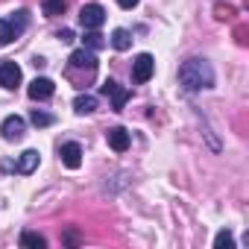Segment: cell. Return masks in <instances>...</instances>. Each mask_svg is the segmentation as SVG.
I'll return each instance as SVG.
<instances>
[{
	"label": "cell",
	"instance_id": "cell-16",
	"mask_svg": "<svg viewBox=\"0 0 249 249\" xmlns=\"http://www.w3.org/2000/svg\"><path fill=\"white\" fill-rule=\"evenodd\" d=\"M18 243H21V246H36V249H44V246H47L44 234H38V231H24Z\"/></svg>",
	"mask_w": 249,
	"mask_h": 249
},
{
	"label": "cell",
	"instance_id": "cell-20",
	"mask_svg": "<svg viewBox=\"0 0 249 249\" xmlns=\"http://www.w3.org/2000/svg\"><path fill=\"white\" fill-rule=\"evenodd\" d=\"M214 12H217V18H220V21H226V18H231V15H234V9H231V6H217Z\"/></svg>",
	"mask_w": 249,
	"mask_h": 249
},
{
	"label": "cell",
	"instance_id": "cell-17",
	"mask_svg": "<svg viewBox=\"0 0 249 249\" xmlns=\"http://www.w3.org/2000/svg\"><path fill=\"white\" fill-rule=\"evenodd\" d=\"M41 9H44L47 18H56V15L65 12V0H41Z\"/></svg>",
	"mask_w": 249,
	"mask_h": 249
},
{
	"label": "cell",
	"instance_id": "cell-5",
	"mask_svg": "<svg viewBox=\"0 0 249 249\" xmlns=\"http://www.w3.org/2000/svg\"><path fill=\"white\" fill-rule=\"evenodd\" d=\"M100 94L111 97V111H123V108H126V100H129V88L117 85L114 79H106V82L100 85Z\"/></svg>",
	"mask_w": 249,
	"mask_h": 249
},
{
	"label": "cell",
	"instance_id": "cell-23",
	"mask_svg": "<svg viewBox=\"0 0 249 249\" xmlns=\"http://www.w3.org/2000/svg\"><path fill=\"white\" fill-rule=\"evenodd\" d=\"M56 38H62V41H73V33H71V30H62V33H56Z\"/></svg>",
	"mask_w": 249,
	"mask_h": 249
},
{
	"label": "cell",
	"instance_id": "cell-22",
	"mask_svg": "<svg viewBox=\"0 0 249 249\" xmlns=\"http://www.w3.org/2000/svg\"><path fill=\"white\" fill-rule=\"evenodd\" d=\"M138 3H141V0H117V6H120V9H135Z\"/></svg>",
	"mask_w": 249,
	"mask_h": 249
},
{
	"label": "cell",
	"instance_id": "cell-1",
	"mask_svg": "<svg viewBox=\"0 0 249 249\" xmlns=\"http://www.w3.org/2000/svg\"><path fill=\"white\" fill-rule=\"evenodd\" d=\"M179 85L188 94L214 88V68H211V62L208 59H188V62H182V68H179Z\"/></svg>",
	"mask_w": 249,
	"mask_h": 249
},
{
	"label": "cell",
	"instance_id": "cell-3",
	"mask_svg": "<svg viewBox=\"0 0 249 249\" xmlns=\"http://www.w3.org/2000/svg\"><path fill=\"white\" fill-rule=\"evenodd\" d=\"M68 71H85V73H97V56H94V50H88V47H79V50H73L71 53V59H68Z\"/></svg>",
	"mask_w": 249,
	"mask_h": 249
},
{
	"label": "cell",
	"instance_id": "cell-18",
	"mask_svg": "<svg viewBox=\"0 0 249 249\" xmlns=\"http://www.w3.org/2000/svg\"><path fill=\"white\" fill-rule=\"evenodd\" d=\"M214 246H217V249H223V246H226V249H234V234H231L229 229L217 231V237H214Z\"/></svg>",
	"mask_w": 249,
	"mask_h": 249
},
{
	"label": "cell",
	"instance_id": "cell-9",
	"mask_svg": "<svg viewBox=\"0 0 249 249\" xmlns=\"http://www.w3.org/2000/svg\"><path fill=\"white\" fill-rule=\"evenodd\" d=\"M21 68L12 62V59H6V62H0V85H3L6 91H12V88H18L21 85Z\"/></svg>",
	"mask_w": 249,
	"mask_h": 249
},
{
	"label": "cell",
	"instance_id": "cell-10",
	"mask_svg": "<svg viewBox=\"0 0 249 249\" xmlns=\"http://www.w3.org/2000/svg\"><path fill=\"white\" fill-rule=\"evenodd\" d=\"M59 159H62V164H65V167L76 170V167L82 164V147H79L76 141H65V144L59 147Z\"/></svg>",
	"mask_w": 249,
	"mask_h": 249
},
{
	"label": "cell",
	"instance_id": "cell-14",
	"mask_svg": "<svg viewBox=\"0 0 249 249\" xmlns=\"http://www.w3.org/2000/svg\"><path fill=\"white\" fill-rule=\"evenodd\" d=\"M108 41H111V47H114L117 53H123V50L132 47V33H129V30H114Z\"/></svg>",
	"mask_w": 249,
	"mask_h": 249
},
{
	"label": "cell",
	"instance_id": "cell-21",
	"mask_svg": "<svg viewBox=\"0 0 249 249\" xmlns=\"http://www.w3.org/2000/svg\"><path fill=\"white\" fill-rule=\"evenodd\" d=\"M65 243H68V246H76V243H79V234H76V231H65Z\"/></svg>",
	"mask_w": 249,
	"mask_h": 249
},
{
	"label": "cell",
	"instance_id": "cell-7",
	"mask_svg": "<svg viewBox=\"0 0 249 249\" xmlns=\"http://www.w3.org/2000/svg\"><path fill=\"white\" fill-rule=\"evenodd\" d=\"M79 24H82L85 30H100V27L106 24V9H103L100 3L82 6V9H79Z\"/></svg>",
	"mask_w": 249,
	"mask_h": 249
},
{
	"label": "cell",
	"instance_id": "cell-12",
	"mask_svg": "<svg viewBox=\"0 0 249 249\" xmlns=\"http://www.w3.org/2000/svg\"><path fill=\"white\" fill-rule=\"evenodd\" d=\"M106 138H108V147L114 150V153H126L129 150V132L126 129H123V126H114V129H108L106 132Z\"/></svg>",
	"mask_w": 249,
	"mask_h": 249
},
{
	"label": "cell",
	"instance_id": "cell-8",
	"mask_svg": "<svg viewBox=\"0 0 249 249\" xmlns=\"http://www.w3.org/2000/svg\"><path fill=\"white\" fill-rule=\"evenodd\" d=\"M153 73H156V59H153L150 53H141V56L132 62V79H135L138 85H144V82L153 79Z\"/></svg>",
	"mask_w": 249,
	"mask_h": 249
},
{
	"label": "cell",
	"instance_id": "cell-15",
	"mask_svg": "<svg viewBox=\"0 0 249 249\" xmlns=\"http://www.w3.org/2000/svg\"><path fill=\"white\" fill-rule=\"evenodd\" d=\"M30 123H33V126H53V123H56V117L50 114V111H41V108H33L30 111Z\"/></svg>",
	"mask_w": 249,
	"mask_h": 249
},
{
	"label": "cell",
	"instance_id": "cell-13",
	"mask_svg": "<svg viewBox=\"0 0 249 249\" xmlns=\"http://www.w3.org/2000/svg\"><path fill=\"white\" fill-rule=\"evenodd\" d=\"M97 108V97L94 94H76L73 97V111L76 114H91Z\"/></svg>",
	"mask_w": 249,
	"mask_h": 249
},
{
	"label": "cell",
	"instance_id": "cell-11",
	"mask_svg": "<svg viewBox=\"0 0 249 249\" xmlns=\"http://www.w3.org/2000/svg\"><path fill=\"white\" fill-rule=\"evenodd\" d=\"M27 94H30L33 100H50V97L56 94V85H53V79H47V76H36V79L30 82Z\"/></svg>",
	"mask_w": 249,
	"mask_h": 249
},
{
	"label": "cell",
	"instance_id": "cell-19",
	"mask_svg": "<svg viewBox=\"0 0 249 249\" xmlns=\"http://www.w3.org/2000/svg\"><path fill=\"white\" fill-rule=\"evenodd\" d=\"M85 47H88V50H100V47H106V41H103V36H100L97 30H88V36H85Z\"/></svg>",
	"mask_w": 249,
	"mask_h": 249
},
{
	"label": "cell",
	"instance_id": "cell-2",
	"mask_svg": "<svg viewBox=\"0 0 249 249\" xmlns=\"http://www.w3.org/2000/svg\"><path fill=\"white\" fill-rule=\"evenodd\" d=\"M30 24V12L27 9H18L12 12L9 18H0V44H12Z\"/></svg>",
	"mask_w": 249,
	"mask_h": 249
},
{
	"label": "cell",
	"instance_id": "cell-6",
	"mask_svg": "<svg viewBox=\"0 0 249 249\" xmlns=\"http://www.w3.org/2000/svg\"><path fill=\"white\" fill-rule=\"evenodd\" d=\"M38 161H41L38 150H24L18 161H3V170H6V173H9V170H15V173H24V176H30V173L38 167Z\"/></svg>",
	"mask_w": 249,
	"mask_h": 249
},
{
	"label": "cell",
	"instance_id": "cell-4",
	"mask_svg": "<svg viewBox=\"0 0 249 249\" xmlns=\"http://www.w3.org/2000/svg\"><path fill=\"white\" fill-rule=\"evenodd\" d=\"M0 135H3V141H21L27 135V120L21 114H9L3 117V123H0Z\"/></svg>",
	"mask_w": 249,
	"mask_h": 249
}]
</instances>
